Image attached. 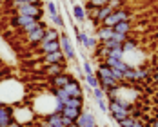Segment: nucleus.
Here are the masks:
<instances>
[{
	"mask_svg": "<svg viewBox=\"0 0 158 127\" xmlns=\"http://www.w3.org/2000/svg\"><path fill=\"white\" fill-rule=\"evenodd\" d=\"M13 15H24L29 16V18H35V20H42L44 18V7L42 4H27V2H22L15 11Z\"/></svg>",
	"mask_w": 158,
	"mask_h": 127,
	"instance_id": "nucleus-1",
	"label": "nucleus"
},
{
	"mask_svg": "<svg viewBox=\"0 0 158 127\" xmlns=\"http://www.w3.org/2000/svg\"><path fill=\"white\" fill-rule=\"evenodd\" d=\"M13 118H15L18 124H22V125L26 127V125L35 124L36 114H35L31 105H18V107H15V111H13Z\"/></svg>",
	"mask_w": 158,
	"mask_h": 127,
	"instance_id": "nucleus-2",
	"label": "nucleus"
},
{
	"mask_svg": "<svg viewBox=\"0 0 158 127\" xmlns=\"http://www.w3.org/2000/svg\"><path fill=\"white\" fill-rule=\"evenodd\" d=\"M131 20H133V15L127 11L126 7H122V9H114V11H111V15L102 22V26L114 27V26L120 24V22H131Z\"/></svg>",
	"mask_w": 158,
	"mask_h": 127,
	"instance_id": "nucleus-3",
	"label": "nucleus"
},
{
	"mask_svg": "<svg viewBox=\"0 0 158 127\" xmlns=\"http://www.w3.org/2000/svg\"><path fill=\"white\" fill-rule=\"evenodd\" d=\"M60 47H62V53L65 55L67 60H73V62L78 60L77 49H75V46L71 44V38H69V35H67L65 31H60Z\"/></svg>",
	"mask_w": 158,
	"mask_h": 127,
	"instance_id": "nucleus-4",
	"label": "nucleus"
},
{
	"mask_svg": "<svg viewBox=\"0 0 158 127\" xmlns=\"http://www.w3.org/2000/svg\"><path fill=\"white\" fill-rule=\"evenodd\" d=\"M64 89H65L67 95L73 96V98H85V95H84V87H82V84H80L78 78H71V82H69Z\"/></svg>",
	"mask_w": 158,
	"mask_h": 127,
	"instance_id": "nucleus-5",
	"label": "nucleus"
},
{
	"mask_svg": "<svg viewBox=\"0 0 158 127\" xmlns=\"http://www.w3.org/2000/svg\"><path fill=\"white\" fill-rule=\"evenodd\" d=\"M46 29H48V26L42 22V26H40V27H36L35 31H31V33H27V35H26V42H27L29 46H38V44L42 42V38H44Z\"/></svg>",
	"mask_w": 158,
	"mask_h": 127,
	"instance_id": "nucleus-6",
	"label": "nucleus"
},
{
	"mask_svg": "<svg viewBox=\"0 0 158 127\" xmlns=\"http://www.w3.org/2000/svg\"><path fill=\"white\" fill-rule=\"evenodd\" d=\"M77 124H78L80 127H98L95 114H93L91 111H85V109H84L82 114L77 118Z\"/></svg>",
	"mask_w": 158,
	"mask_h": 127,
	"instance_id": "nucleus-7",
	"label": "nucleus"
},
{
	"mask_svg": "<svg viewBox=\"0 0 158 127\" xmlns=\"http://www.w3.org/2000/svg\"><path fill=\"white\" fill-rule=\"evenodd\" d=\"M71 78H75V76H73V75H67V73H60V75L49 78L51 80V89H64V87L71 82Z\"/></svg>",
	"mask_w": 158,
	"mask_h": 127,
	"instance_id": "nucleus-8",
	"label": "nucleus"
},
{
	"mask_svg": "<svg viewBox=\"0 0 158 127\" xmlns=\"http://www.w3.org/2000/svg\"><path fill=\"white\" fill-rule=\"evenodd\" d=\"M42 62H44V65H49V63H65L67 58H65V55L60 49V51H55V53H49V55H42Z\"/></svg>",
	"mask_w": 158,
	"mask_h": 127,
	"instance_id": "nucleus-9",
	"label": "nucleus"
},
{
	"mask_svg": "<svg viewBox=\"0 0 158 127\" xmlns=\"http://www.w3.org/2000/svg\"><path fill=\"white\" fill-rule=\"evenodd\" d=\"M65 67H67V63H49V65H44V75L53 78L60 73H65Z\"/></svg>",
	"mask_w": 158,
	"mask_h": 127,
	"instance_id": "nucleus-10",
	"label": "nucleus"
},
{
	"mask_svg": "<svg viewBox=\"0 0 158 127\" xmlns=\"http://www.w3.org/2000/svg\"><path fill=\"white\" fill-rule=\"evenodd\" d=\"M40 46V53L42 55H49V53H55V51H60V40H53V42H44V44H38Z\"/></svg>",
	"mask_w": 158,
	"mask_h": 127,
	"instance_id": "nucleus-11",
	"label": "nucleus"
},
{
	"mask_svg": "<svg viewBox=\"0 0 158 127\" xmlns=\"http://www.w3.org/2000/svg\"><path fill=\"white\" fill-rule=\"evenodd\" d=\"M33 20H35V18H29V16H24V15H13L11 16V26L16 27V29H20V27L31 24Z\"/></svg>",
	"mask_w": 158,
	"mask_h": 127,
	"instance_id": "nucleus-12",
	"label": "nucleus"
},
{
	"mask_svg": "<svg viewBox=\"0 0 158 127\" xmlns=\"http://www.w3.org/2000/svg\"><path fill=\"white\" fill-rule=\"evenodd\" d=\"M113 27H107V26H98V29H96V38H98V42H104V40H109L113 38Z\"/></svg>",
	"mask_w": 158,
	"mask_h": 127,
	"instance_id": "nucleus-13",
	"label": "nucleus"
},
{
	"mask_svg": "<svg viewBox=\"0 0 158 127\" xmlns=\"http://www.w3.org/2000/svg\"><path fill=\"white\" fill-rule=\"evenodd\" d=\"M73 16H75V20H78L80 24H85V20H87L85 7L82 4H73Z\"/></svg>",
	"mask_w": 158,
	"mask_h": 127,
	"instance_id": "nucleus-14",
	"label": "nucleus"
},
{
	"mask_svg": "<svg viewBox=\"0 0 158 127\" xmlns=\"http://www.w3.org/2000/svg\"><path fill=\"white\" fill-rule=\"evenodd\" d=\"M53 40H60V33H58V29H55V27H48L40 44H44V42H53Z\"/></svg>",
	"mask_w": 158,
	"mask_h": 127,
	"instance_id": "nucleus-15",
	"label": "nucleus"
},
{
	"mask_svg": "<svg viewBox=\"0 0 158 127\" xmlns=\"http://www.w3.org/2000/svg\"><path fill=\"white\" fill-rule=\"evenodd\" d=\"M135 71H136V82H147V80L151 78L149 69H147L145 65H136Z\"/></svg>",
	"mask_w": 158,
	"mask_h": 127,
	"instance_id": "nucleus-16",
	"label": "nucleus"
},
{
	"mask_svg": "<svg viewBox=\"0 0 158 127\" xmlns=\"http://www.w3.org/2000/svg\"><path fill=\"white\" fill-rule=\"evenodd\" d=\"M113 31L122 33V35H131V31H133V24H131V22H120V24H116V26L113 27Z\"/></svg>",
	"mask_w": 158,
	"mask_h": 127,
	"instance_id": "nucleus-17",
	"label": "nucleus"
},
{
	"mask_svg": "<svg viewBox=\"0 0 158 127\" xmlns=\"http://www.w3.org/2000/svg\"><path fill=\"white\" fill-rule=\"evenodd\" d=\"M111 11H113V9H111L109 6H104V7H100V9H98V15H96V26H102V22H104V20H106V18H107V16L111 15Z\"/></svg>",
	"mask_w": 158,
	"mask_h": 127,
	"instance_id": "nucleus-18",
	"label": "nucleus"
},
{
	"mask_svg": "<svg viewBox=\"0 0 158 127\" xmlns=\"http://www.w3.org/2000/svg\"><path fill=\"white\" fill-rule=\"evenodd\" d=\"M122 49H124V55H127V53H136L138 51V44L133 38H127L126 42L122 44Z\"/></svg>",
	"mask_w": 158,
	"mask_h": 127,
	"instance_id": "nucleus-19",
	"label": "nucleus"
},
{
	"mask_svg": "<svg viewBox=\"0 0 158 127\" xmlns=\"http://www.w3.org/2000/svg\"><path fill=\"white\" fill-rule=\"evenodd\" d=\"M84 109H77V107H64L62 111V116H67V118H71V120H77L80 114H82Z\"/></svg>",
	"mask_w": 158,
	"mask_h": 127,
	"instance_id": "nucleus-20",
	"label": "nucleus"
},
{
	"mask_svg": "<svg viewBox=\"0 0 158 127\" xmlns=\"http://www.w3.org/2000/svg\"><path fill=\"white\" fill-rule=\"evenodd\" d=\"M44 6H46V11H48L49 16L56 15V13H60V7H58V4L56 2H53V0H46L44 2Z\"/></svg>",
	"mask_w": 158,
	"mask_h": 127,
	"instance_id": "nucleus-21",
	"label": "nucleus"
},
{
	"mask_svg": "<svg viewBox=\"0 0 158 127\" xmlns=\"http://www.w3.org/2000/svg\"><path fill=\"white\" fill-rule=\"evenodd\" d=\"M84 102H85V98H73V96H69V100L65 102V107H77V109H84Z\"/></svg>",
	"mask_w": 158,
	"mask_h": 127,
	"instance_id": "nucleus-22",
	"label": "nucleus"
},
{
	"mask_svg": "<svg viewBox=\"0 0 158 127\" xmlns=\"http://www.w3.org/2000/svg\"><path fill=\"white\" fill-rule=\"evenodd\" d=\"M51 95L55 96L58 102H62V104H65L69 100V95L65 93V89H51Z\"/></svg>",
	"mask_w": 158,
	"mask_h": 127,
	"instance_id": "nucleus-23",
	"label": "nucleus"
},
{
	"mask_svg": "<svg viewBox=\"0 0 158 127\" xmlns=\"http://www.w3.org/2000/svg\"><path fill=\"white\" fill-rule=\"evenodd\" d=\"M111 116V120L114 122V124H118V122H122L124 118H127V116H131V113L129 111H116V113H107Z\"/></svg>",
	"mask_w": 158,
	"mask_h": 127,
	"instance_id": "nucleus-24",
	"label": "nucleus"
},
{
	"mask_svg": "<svg viewBox=\"0 0 158 127\" xmlns=\"http://www.w3.org/2000/svg\"><path fill=\"white\" fill-rule=\"evenodd\" d=\"M124 84H136V71H135V67H129L124 73Z\"/></svg>",
	"mask_w": 158,
	"mask_h": 127,
	"instance_id": "nucleus-25",
	"label": "nucleus"
},
{
	"mask_svg": "<svg viewBox=\"0 0 158 127\" xmlns=\"http://www.w3.org/2000/svg\"><path fill=\"white\" fill-rule=\"evenodd\" d=\"M107 56H111V58H116V60H124V56H126V55H124V49H122V46H118V47L111 49Z\"/></svg>",
	"mask_w": 158,
	"mask_h": 127,
	"instance_id": "nucleus-26",
	"label": "nucleus"
},
{
	"mask_svg": "<svg viewBox=\"0 0 158 127\" xmlns=\"http://www.w3.org/2000/svg\"><path fill=\"white\" fill-rule=\"evenodd\" d=\"M84 82H85L91 89H96V87H98V78H96L95 75H85V76H84Z\"/></svg>",
	"mask_w": 158,
	"mask_h": 127,
	"instance_id": "nucleus-27",
	"label": "nucleus"
},
{
	"mask_svg": "<svg viewBox=\"0 0 158 127\" xmlns=\"http://www.w3.org/2000/svg\"><path fill=\"white\" fill-rule=\"evenodd\" d=\"M51 20H53V24H55V26H58V27L64 31V27H65V22H64V16L60 15V13L53 15V16H51Z\"/></svg>",
	"mask_w": 158,
	"mask_h": 127,
	"instance_id": "nucleus-28",
	"label": "nucleus"
},
{
	"mask_svg": "<svg viewBox=\"0 0 158 127\" xmlns=\"http://www.w3.org/2000/svg\"><path fill=\"white\" fill-rule=\"evenodd\" d=\"M82 71H84V75H95V67H93V63L89 62V60H84Z\"/></svg>",
	"mask_w": 158,
	"mask_h": 127,
	"instance_id": "nucleus-29",
	"label": "nucleus"
},
{
	"mask_svg": "<svg viewBox=\"0 0 158 127\" xmlns=\"http://www.w3.org/2000/svg\"><path fill=\"white\" fill-rule=\"evenodd\" d=\"M104 6H107V0H87V4H85L87 9L89 7H104Z\"/></svg>",
	"mask_w": 158,
	"mask_h": 127,
	"instance_id": "nucleus-30",
	"label": "nucleus"
},
{
	"mask_svg": "<svg viewBox=\"0 0 158 127\" xmlns=\"http://www.w3.org/2000/svg\"><path fill=\"white\" fill-rule=\"evenodd\" d=\"M124 4H126V0H107V6H109L113 11H114V9H122Z\"/></svg>",
	"mask_w": 158,
	"mask_h": 127,
	"instance_id": "nucleus-31",
	"label": "nucleus"
},
{
	"mask_svg": "<svg viewBox=\"0 0 158 127\" xmlns=\"http://www.w3.org/2000/svg\"><path fill=\"white\" fill-rule=\"evenodd\" d=\"M127 38H131L129 35H122V33H113V40L118 42V44H124Z\"/></svg>",
	"mask_w": 158,
	"mask_h": 127,
	"instance_id": "nucleus-32",
	"label": "nucleus"
},
{
	"mask_svg": "<svg viewBox=\"0 0 158 127\" xmlns=\"http://www.w3.org/2000/svg\"><path fill=\"white\" fill-rule=\"evenodd\" d=\"M111 71H113V78L116 80V82H124V73L122 71H118V69H114V67H111Z\"/></svg>",
	"mask_w": 158,
	"mask_h": 127,
	"instance_id": "nucleus-33",
	"label": "nucleus"
},
{
	"mask_svg": "<svg viewBox=\"0 0 158 127\" xmlns=\"http://www.w3.org/2000/svg\"><path fill=\"white\" fill-rule=\"evenodd\" d=\"M93 98L95 100H106V93L100 87H96V89H93Z\"/></svg>",
	"mask_w": 158,
	"mask_h": 127,
	"instance_id": "nucleus-34",
	"label": "nucleus"
},
{
	"mask_svg": "<svg viewBox=\"0 0 158 127\" xmlns=\"http://www.w3.org/2000/svg\"><path fill=\"white\" fill-rule=\"evenodd\" d=\"M133 122H135V118L133 116H127L122 122H118V127H133Z\"/></svg>",
	"mask_w": 158,
	"mask_h": 127,
	"instance_id": "nucleus-35",
	"label": "nucleus"
},
{
	"mask_svg": "<svg viewBox=\"0 0 158 127\" xmlns=\"http://www.w3.org/2000/svg\"><path fill=\"white\" fill-rule=\"evenodd\" d=\"M96 105L102 113H109V107H107V102L106 100H96Z\"/></svg>",
	"mask_w": 158,
	"mask_h": 127,
	"instance_id": "nucleus-36",
	"label": "nucleus"
},
{
	"mask_svg": "<svg viewBox=\"0 0 158 127\" xmlns=\"http://www.w3.org/2000/svg\"><path fill=\"white\" fill-rule=\"evenodd\" d=\"M145 125H147V127H158V116H155L153 120H147V122H145Z\"/></svg>",
	"mask_w": 158,
	"mask_h": 127,
	"instance_id": "nucleus-37",
	"label": "nucleus"
},
{
	"mask_svg": "<svg viewBox=\"0 0 158 127\" xmlns=\"http://www.w3.org/2000/svg\"><path fill=\"white\" fill-rule=\"evenodd\" d=\"M143 118H135V122H133V127H143Z\"/></svg>",
	"mask_w": 158,
	"mask_h": 127,
	"instance_id": "nucleus-38",
	"label": "nucleus"
},
{
	"mask_svg": "<svg viewBox=\"0 0 158 127\" xmlns=\"http://www.w3.org/2000/svg\"><path fill=\"white\" fill-rule=\"evenodd\" d=\"M151 80H153L155 84H158V71H156V73H153V75H151Z\"/></svg>",
	"mask_w": 158,
	"mask_h": 127,
	"instance_id": "nucleus-39",
	"label": "nucleus"
},
{
	"mask_svg": "<svg viewBox=\"0 0 158 127\" xmlns=\"http://www.w3.org/2000/svg\"><path fill=\"white\" fill-rule=\"evenodd\" d=\"M24 2H27V4H42L44 0H24Z\"/></svg>",
	"mask_w": 158,
	"mask_h": 127,
	"instance_id": "nucleus-40",
	"label": "nucleus"
},
{
	"mask_svg": "<svg viewBox=\"0 0 158 127\" xmlns=\"http://www.w3.org/2000/svg\"><path fill=\"white\" fill-rule=\"evenodd\" d=\"M65 127H80V125H78V124H77V120H75V122H71L69 125H65Z\"/></svg>",
	"mask_w": 158,
	"mask_h": 127,
	"instance_id": "nucleus-41",
	"label": "nucleus"
},
{
	"mask_svg": "<svg viewBox=\"0 0 158 127\" xmlns=\"http://www.w3.org/2000/svg\"><path fill=\"white\" fill-rule=\"evenodd\" d=\"M26 127H40V125H38V124L35 122V124H31V125H26Z\"/></svg>",
	"mask_w": 158,
	"mask_h": 127,
	"instance_id": "nucleus-42",
	"label": "nucleus"
},
{
	"mask_svg": "<svg viewBox=\"0 0 158 127\" xmlns=\"http://www.w3.org/2000/svg\"><path fill=\"white\" fill-rule=\"evenodd\" d=\"M2 105H4V104H2V100H0V107H2Z\"/></svg>",
	"mask_w": 158,
	"mask_h": 127,
	"instance_id": "nucleus-43",
	"label": "nucleus"
},
{
	"mask_svg": "<svg viewBox=\"0 0 158 127\" xmlns=\"http://www.w3.org/2000/svg\"><path fill=\"white\" fill-rule=\"evenodd\" d=\"M156 116H158V105H156Z\"/></svg>",
	"mask_w": 158,
	"mask_h": 127,
	"instance_id": "nucleus-44",
	"label": "nucleus"
},
{
	"mask_svg": "<svg viewBox=\"0 0 158 127\" xmlns=\"http://www.w3.org/2000/svg\"><path fill=\"white\" fill-rule=\"evenodd\" d=\"M2 2H4V0H0V6H2Z\"/></svg>",
	"mask_w": 158,
	"mask_h": 127,
	"instance_id": "nucleus-45",
	"label": "nucleus"
},
{
	"mask_svg": "<svg viewBox=\"0 0 158 127\" xmlns=\"http://www.w3.org/2000/svg\"><path fill=\"white\" fill-rule=\"evenodd\" d=\"M102 127H109V125H102Z\"/></svg>",
	"mask_w": 158,
	"mask_h": 127,
	"instance_id": "nucleus-46",
	"label": "nucleus"
},
{
	"mask_svg": "<svg viewBox=\"0 0 158 127\" xmlns=\"http://www.w3.org/2000/svg\"><path fill=\"white\" fill-rule=\"evenodd\" d=\"M143 127H147V125H143Z\"/></svg>",
	"mask_w": 158,
	"mask_h": 127,
	"instance_id": "nucleus-47",
	"label": "nucleus"
},
{
	"mask_svg": "<svg viewBox=\"0 0 158 127\" xmlns=\"http://www.w3.org/2000/svg\"><path fill=\"white\" fill-rule=\"evenodd\" d=\"M44 2H46V0H44Z\"/></svg>",
	"mask_w": 158,
	"mask_h": 127,
	"instance_id": "nucleus-48",
	"label": "nucleus"
},
{
	"mask_svg": "<svg viewBox=\"0 0 158 127\" xmlns=\"http://www.w3.org/2000/svg\"><path fill=\"white\" fill-rule=\"evenodd\" d=\"M0 127H2V125H0Z\"/></svg>",
	"mask_w": 158,
	"mask_h": 127,
	"instance_id": "nucleus-49",
	"label": "nucleus"
}]
</instances>
